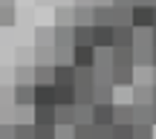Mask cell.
Returning <instances> with one entry per match:
<instances>
[{
	"instance_id": "cell-1",
	"label": "cell",
	"mask_w": 156,
	"mask_h": 139,
	"mask_svg": "<svg viewBox=\"0 0 156 139\" xmlns=\"http://www.w3.org/2000/svg\"><path fill=\"white\" fill-rule=\"evenodd\" d=\"M90 41H93L95 49H98V46H107V49H110L113 46V26H107V23H93V26H90Z\"/></svg>"
},
{
	"instance_id": "cell-2",
	"label": "cell",
	"mask_w": 156,
	"mask_h": 139,
	"mask_svg": "<svg viewBox=\"0 0 156 139\" xmlns=\"http://www.w3.org/2000/svg\"><path fill=\"white\" fill-rule=\"evenodd\" d=\"M93 58H95V46H69V64L73 67H93Z\"/></svg>"
},
{
	"instance_id": "cell-3",
	"label": "cell",
	"mask_w": 156,
	"mask_h": 139,
	"mask_svg": "<svg viewBox=\"0 0 156 139\" xmlns=\"http://www.w3.org/2000/svg\"><path fill=\"white\" fill-rule=\"evenodd\" d=\"M110 84L113 87H133L136 67H110Z\"/></svg>"
},
{
	"instance_id": "cell-4",
	"label": "cell",
	"mask_w": 156,
	"mask_h": 139,
	"mask_svg": "<svg viewBox=\"0 0 156 139\" xmlns=\"http://www.w3.org/2000/svg\"><path fill=\"white\" fill-rule=\"evenodd\" d=\"M12 101H15L17 107H32L35 104V84H15Z\"/></svg>"
},
{
	"instance_id": "cell-5",
	"label": "cell",
	"mask_w": 156,
	"mask_h": 139,
	"mask_svg": "<svg viewBox=\"0 0 156 139\" xmlns=\"http://www.w3.org/2000/svg\"><path fill=\"white\" fill-rule=\"evenodd\" d=\"M130 26H153V6H130Z\"/></svg>"
},
{
	"instance_id": "cell-6",
	"label": "cell",
	"mask_w": 156,
	"mask_h": 139,
	"mask_svg": "<svg viewBox=\"0 0 156 139\" xmlns=\"http://www.w3.org/2000/svg\"><path fill=\"white\" fill-rule=\"evenodd\" d=\"M52 38H55V49H69L73 46V23H55Z\"/></svg>"
},
{
	"instance_id": "cell-7",
	"label": "cell",
	"mask_w": 156,
	"mask_h": 139,
	"mask_svg": "<svg viewBox=\"0 0 156 139\" xmlns=\"http://www.w3.org/2000/svg\"><path fill=\"white\" fill-rule=\"evenodd\" d=\"M32 125H55V104H32Z\"/></svg>"
},
{
	"instance_id": "cell-8",
	"label": "cell",
	"mask_w": 156,
	"mask_h": 139,
	"mask_svg": "<svg viewBox=\"0 0 156 139\" xmlns=\"http://www.w3.org/2000/svg\"><path fill=\"white\" fill-rule=\"evenodd\" d=\"M73 75H75L73 64H52V84H55V87L73 84Z\"/></svg>"
},
{
	"instance_id": "cell-9",
	"label": "cell",
	"mask_w": 156,
	"mask_h": 139,
	"mask_svg": "<svg viewBox=\"0 0 156 139\" xmlns=\"http://www.w3.org/2000/svg\"><path fill=\"white\" fill-rule=\"evenodd\" d=\"M73 125H75V107L55 104V128H73Z\"/></svg>"
},
{
	"instance_id": "cell-10",
	"label": "cell",
	"mask_w": 156,
	"mask_h": 139,
	"mask_svg": "<svg viewBox=\"0 0 156 139\" xmlns=\"http://www.w3.org/2000/svg\"><path fill=\"white\" fill-rule=\"evenodd\" d=\"M113 67H133V46H110Z\"/></svg>"
},
{
	"instance_id": "cell-11",
	"label": "cell",
	"mask_w": 156,
	"mask_h": 139,
	"mask_svg": "<svg viewBox=\"0 0 156 139\" xmlns=\"http://www.w3.org/2000/svg\"><path fill=\"white\" fill-rule=\"evenodd\" d=\"M90 113H93V125H113V101H107V104H93Z\"/></svg>"
},
{
	"instance_id": "cell-12",
	"label": "cell",
	"mask_w": 156,
	"mask_h": 139,
	"mask_svg": "<svg viewBox=\"0 0 156 139\" xmlns=\"http://www.w3.org/2000/svg\"><path fill=\"white\" fill-rule=\"evenodd\" d=\"M113 46H133V26L130 23L113 26Z\"/></svg>"
},
{
	"instance_id": "cell-13",
	"label": "cell",
	"mask_w": 156,
	"mask_h": 139,
	"mask_svg": "<svg viewBox=\"0 0 156 139\" xmlns=\"http://www.w3.org/2000/svg\"><path fill=\"white\" fill-rule=\"evenodd\" d=\"M113 125H133V104H116L113 101Z\"/></svg>"
},
{
	"instance_id": "cell-14",
	"label": "cell",
	"mask_w": 156,
	"mask_h": 139,
	"mask_svg": "<svg viewBox=\"0 0 156 139\" xmlns=\"http://www.w3.org/2000/svg\"><path fill=\"white\" fill-rule=\"evenodd\" d=\"M35 104H55V87L52 84H35Z\"/></svg>"
},
{
	"instance_id": "cell-15",
	"label": "cell",
	"mask_w": 156,
	"mask_h": 139,
	"mask_svg": "<svg viewBox=\"0 0 156 139\" xmlns=\"http://www.w3.org/2000/svg\"><path fill=\"white\" fill-rule=\"evenodd\" d=\"M113 84H93V104H107L113 101Z\"/></svg>"
},
{
	"instance_id": "cell-16",
	"label": "cell",
	"mask_w": 156,
	"mask_h": 139,
	"mask_svg": "<svg viewBox=\"0 0 156 139\" xmlns=\"http://www.w3.org/2000/svg\"><path fill=\"white\" fill-rule=\"evenodd\" d=\"M151 99H153L151 84H133V101L130 104H151Z\"/></svg>"
},
{
	"instance_id": "cell-17",
	"label": "cell",
	"mask_w": 156,
	"mask_h": 139,
	"mask_svg": "<svg viewBox=\"0 0 156 139\" xmlns=\"http://www.w3.org/2000/svg\"><path fill=\"white\" fill-rule=\"evenodd\" d=\"M153 104H133V125H151Z\"/></svg>"
},
{
	"instance_id": "cell-18",
	"label": "cell",
	"mask_w": 156,
	"mask_h": 139,
	"mask_svg": "<svg viewBox=\"0 0 156 139\" xmlns=\"http://www.w3.org/2000/svg\"><path fill=\"white\" fill-rule=\"evenodd\" d=\"M52 87H55V84H52ZM55 104H75V87L73 84L55 87Z\"/></svg>"
},
{
	"instance_id": "cell-19",
	"label": "cell",
	"mask_w": 156,
	"mask_h": 139,
	"mask_svg": "<svg viewBox=\"0 0 156 139\" xmlns=\"http://www.w3.org/2000/svg\"><path fill=\"white\" fill-rule=\"evenodd\" d=\"M133 46H153L151 26H133Z\"/></svg>"
},
{
	"instance_id": "cell-20",
	"label": "cell",
	"mask_w": 156,
	"mask_h": 139,
	"mask_svg": "<svg viewBox=\"0 0 156 139\" xmlns=\"http://www.w3.org/2000/svg\"><path fill=\"white\" fill-rule=\"evenodd\" d=\"M75 23L73 26H93V6H75Z\"/></svg>"
},
{
	"instance_id": "cell-21",
	"label": "cell",
	"mask_w": 156,
	"mask_h": 139,
	"mask_svg": "<svg viewBox=\"0 0 156 139\" xmlns=\"http://www.w3.org/2000/svg\"><path fill=\"white\" fill-rule=\"evenodd\" d=\"M153 46H133V67H151Z\"/></svg>"
},
{
	"instance_id": "cell-22",
	"label": "cell",
	"mask_w": 156,
	"mask_h": 139,
	"mask_svg": "<svg viewBox=\"0 0 156 139\" xmlns=\"http://www.w3.org/2000/svg\"><path fill=\"white\" fill-rule=\"evenodd\" d=\"M93 23L113 26V6H93Z\"/></svg>"
},
{
	"instance_id": "cell-23",
	"label": "cell",
	"mask_w": 156,
	"mask_h": 139,
	"mask_svg": "<svg viewBox=\"0 0 156 139\" xmlns=\"http://www.w3.org/2000/svg\"><path fill=\"white\" fill-rule=\"evenodd\" d=\"M73 44L93 46V41H90V26H73Z\"/></svg>"
},
{
	"instance_id": "cell-24",
	"label": "cell",
	"mask_w": 156,
	"mask_h": 139,
	"mask_svg": "<svg viewBox=\"0 0 156 139\" xmlns=\"http://www.w3.org/2000/svg\"><path fill=\"white\" fill-rule=\"evenodd\" d=\"M73 107H75V125H93V113H90L93 104H73Z\"/></svg>"
},
{
	"instance_id": "cell-25",
	"label": "cell",
	"mask_w": 156,
	"mask_h": 139,
	"mask_svg": "<svg viewBox=\"0 0 156 139\" xmlns=\"http://www.w3.org/2000/svg\"><path fill=\"white\" fill-rule=\"evenodd\" d=\"M12 139H35V128L29 125H12Z\"/></svg>"
},
{
	"instance_id": "cell-26",
	"label": "cell",
	"mask_w": 156,
	"mask_h": 139,
	"mask_svg": "<svg viewBox=\"0 0 156 139\" xmlns=\"http://www.w3.org/2000/svg\"><path fill=\"white\" fill-rule=\"evenodd\" d=\"M110 139H133V125H110Z\"/></svg>"
},
{
	"instance_id": "cell-27",
	"label": "cell",
	"mask_w": 156,
	"mask_h": 139,
	"mask_svg": "<svg viewBox=\"0 0 156 139\" xmlns=\"http://www.w3.org/2000/svg\"><path fill=\"white\" fill-rule=\"evenodd\" d=\"M130 23V6H113V26Z\"/></svg>"
},
{
	"instance_id": "cell-28",
	"label": "cell",
	"mask_w": 156,
	"mask_h": 139,
	"mask_svg": "<svg viewBox=\"0 0 156 139\" xmlns=\"http://www.w3.org/2000/svg\"><path fill=\"white\" fill-rule=\"evenodd\" d=\"M73 139H95L93 125H73Z\"/></svg>"
},
{
	"instance_id": "cell-29",
	"label": "cell",
	"mask_w": 156,
	"mask_h": 139,
	"mask_svg": "<svg viewBox=\"0 0 156 139\" xmlns=\"http://www.w3.org/2000/svg\"><path fill=\"white\" fill-rule=\"evenodd\" d=\"M75 104H93V87H75Z\"/></svg>"
},
{
	"instance_id": "cell-30",
	"label": "cell",
	"mask_w": 156,
	"mask_h": 139,
	"mask_svg": "<svg viewBox=\"0 0 156 139\" xmlns=\"http://www.w3.org/2000/svg\"><path fill=\"white\" fill-rule=\"evenodd\" d=\"M35 139H55V125H32Z\"/></svg>"
},
{
	"instance_id": "cell-31",
	"label": "cell",
	"mask_w": 156,
	"mask_h": 139,
	"mask_svg": "<svg viewBox=\"0 0 156 139\" xmlns=\"http://www.w3.org/2000/svg\"><path fill=\"white\" fill-rule=\"evenodd\" d=\"M15 23V6H0V26H12Z\"/></svg>"
},
{
	"instance_id": "cell-32",
	"label": "cell",
	"mask_w": 156,
	"mask_h": 139,
	"mask_svg": "<svg viewBox=\"0 0 156 139\" xmlns=\"http://www.w3.org/2000/svg\"><path fill=\"white\" fill-rule=\"evenodd\" d=\"M133 139H153V125H133Z\"/></svg>"
},
{
	"instance_id": "cell-33",
	"label": "cell",
	"mask_w": 156,
	"mask_h": 139,
	"mask_svg": "<svg viewBox=\"0 0 156 139\" xmlns=\"http://www.w3.org/2000/svg\"><path fill=\"white\" fill-rule=\"evenodd\" d=\"M17 84H35L32 78H29V67H20V70H17Z\"/></svg>"
},
{
	"instance_id": "cell-34",
	"label": "cell",
	"mask_w": 156,
	"mask_h": 139,
	"mask_svg": "<svg viewBox=\"0 0 156 139\" xmlns=\"http://www.w3.org/2000/svg\"><path fill=\"white\" fill-rule=\"evenodd\" d=\"M55 139H73V128H55Z\"/></svg>"
},
{
	"instance_id": "cell-35",
	"label": "cell",
	"mask_w": 156,
	"mask_h": 139,
	"mask_svg": "<svg viewBox=\"0 0 156 139\" xmlns=\"http://www.w3.org/2000/svg\"><path fill=\"white\" fill-rule=\"evenodd\" d=\"M0 139H12V125H9V128L0 125Z\"/></svg>"
},
{
	"instance_id": "cell-36",
	"label": "cell",
	"mask_w": 156,
	"mask_h": 139,
	"mask_svg": "<svg viewBox=\"0 0 156 139\" xmlns=\"http://www.w3.org/2000/svg\"><path fill=\"white\" fill-rule=\"evenodd\" d=\"M110 6H133V0H110Z\"/></svg>"
},
{
	"instance_id": "cell-37",
	"label": "cell",
	"mask_w": 156,
	"mask_h": 139,
	"mask_svg": "<svg viewBox=\"0 0 156 139\" xmlns=\"http://www.w3.org/2000/svg\"><path fill=\"white\" fill-rule=\"evenodd\" d=\"M151 67H156V46H153V52H151Z\"/></svg>"
},
{
	"instance_id": "cell-38",
	"label": "cell",
	"mask_w": 156,
	"mask_h": 139,
	"mask_svg": "<svg viewBox=\"0 0 156 139\" xmlns=\"http://www.w3.org/2000/svg\"><path fill=\"white\" fill-rule=\"evenodd\" d=\"M151 38H153V46H156V26H151Z\"/></svg>"
},
{
	"instance_id": "cell-39",
	"label": "cell",
	"mask_w": 156,
	"mask_h": 139,
	"mask_svg": "<svg viewBox=\"0 0 156 139\" xmlns=\"http://www.w3.org/2000/svg\"><path fill=\"white\" fill-rule=\"evenodd\" d=\"M95 6H110V0H95Z\"/></svg>"
},
{
	"instance_id": "cell-40",
	"label": "cell",
	"mask_w": 156,
	"mask_h": 139,
	"mask_svg": "<svg viewBox=\"0 0 156 139\" xmlns=\"http://www.w3.org/2000/svg\"><path fill=\"white\" fill-rule=\"evenodd\" d=\"M151 125H156V104H153V119H151Z\"/></svg>"
},
{
	"instance_id": "cell-41",
	"label": "cell",
	"mask_w": 156,
	"mask_h": 139,
	"mask_svg": "<svg viewBox=\"0 0 156 139\" xmlns=\"http://www.w3.org/2000/svg\"><path fill=\"white\" fill-rule=\"evenodd\" d=\"M153 26H156V6H153Z\"/></svg>"
}]
</instances>
